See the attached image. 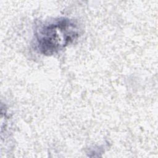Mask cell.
<instances>
[{
  "mask_svg": "<svg viewBox=\"0 0 158 158\" xmlns=\"http://www.w3.org/2000/svg\"><path fill=\"white\" fill-rule=\"evenodd\" d=\"M80 29L72 19L60 17L41 25L35 33V45L40 53L57 54L79 37Z\"/></svg>",
  "mask_w": 158,
  "mask_h": 158,
  "instance_id": "1",
  "label": "cell"
}]
</instances>
